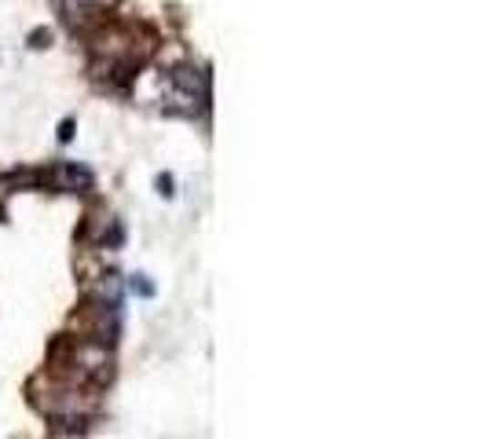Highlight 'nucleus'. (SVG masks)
I'll return each instance as SVG.
<instances>
[{
	"instance_id": "nucleus-2",
	"label": "nucleus",
	"mask_w": 487,
	"mask_h": 439,
	"mask_svg": "<svg viewBox=\"0 0 487 439\" xmlns=\"http://www.w3.org/2000/svg\"><path fill=\"white\" fill-rule=\"evenodd\" d=\"M176 85H180V88H187L191 96H194V92H198V96L205 92V77H202V70H191V66L176 74Z\"/></svg>"
},
{
	"instance_id": "nucleus-3",
	"label": "nucleus",
	"mask_w": 487,
	"mask_h": 439,
	"mask_svg": "<svg viewBox=\"0 0 487 439\" xmlns=\"http://www.w3.org/2000/svg\"><path fill=\"white\" fill-rule=\"evenodd\" d=\"M158 187H161V194H172V176H158Z\"/></svg>"
},
{
	"instance_id": "nucleus-1",
	"label": "nucleus",
	"mask_w": 487,
	"mask_h": 439,
	"mask_svg": "<svg viewBox=\"0 0 487 439\" xmlns=\"http://www.w3.org/2000/svg\"><path fill=\"white\" fill-rule=\"evenodd\" d=\"M52 183L63 187V190H78V187H88V172L78 168V165H59L52 172Z\"/></svg>"
},
{
	"instance_id": "nucleus-4",
	"label": "nucleus",
	"mask_w": 487,
	"mask_h": 439,
	"mask_svg": "<svg viewBox=\"0 0 487 439\" xmlns=\"http://www.w3.org/2000/svg\"><path fill=\"white\" fill-rule=\"evenodd\" d=\"M74 136V121H63V132H59V139H70Z\"/></svg>"
}]
</instances>
